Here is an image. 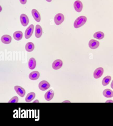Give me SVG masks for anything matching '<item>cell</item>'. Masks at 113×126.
<instances>
[{
    "label": "cell",
    "instance_id": "9a60e30c",
    "mask_svg": "<svg viewBox=\"0 0 113 126\" xmlns=\"http://www.w3.org/2000/svg\"><path fill=\"white\" fill-rule=\"evenodd\" d=\"M40 76V74L39 72L37 71H34L30 74L29 77V79L31 80H36L39 79Z\"/></svg>",
    "mask_w": 113,
    "mask_h": 126
},
{
    "label": "cell",
    "instance_id": "484cf974",
    "mask_svg": "<svg viewBox=\"0 0 113 126\" xmlns=\"http://www.w3.org/2000/svg\"><path fill=\"white\" fill-rule=\"evenodd\" d=\"M111 88L113 89V80L112 81V83H111Z\"/></svg>",
    "mask_w": 113,
    "mask_h": 126
},
{
    "label": "cell",
    "instance_id": "e0dca14e",
    "mask_svg": "<svg viewBox=\"0 0 113 126\" xmlns=\"http://www.w3.org/2000/svg\"><path fill=\"white\" fill-rule=\"evenodd\" d=\"M103 93L104 96L106 98H112L113 97V91L109 89H106L104 90Z\"/></svg>",
    "mask_w": 113,
    "mask_h": 126
},
{
    "label": "cell",
    "instance_id": "7c38bea8",
    "mask_svg": "<svg viewBox=\"0 0 113 126\" xmlns=\"http://www.w3.org/2000/svg\"><path fill=\"white\" fill-rule=\"evenodd\" d=\"M54 95V91L52 90H50L44 95V98L47 101H50L53 98Z\"/></svg>",
    "mask_w": 113,
    "mask_h": 126
},
{
    "label": "cell",
    "instance_id": "9c48e42d",
    "mask_svg": "<svg viewBox=\"0 0 113 126\" xmlns=\"http://www.w3.org/2000/svg\"><path fill=\"white\" fill-rule=\"evenodd\" d=\"M63 65V62L60 59H57L54 61L52 63V67L53 69L57 70L61 68Z\"/></svg>",
    "mask_w": 113,
    "mask_h": 126
},
{
    "label": "cell",
    "instance_id": "ffe728a7",
    "mask_svg": "<svg viewBox=\"0 0 113 126\" xmlns=\"http://www.w3.org/2000/svg\"><path fill=\"white\" fill-rule=\"evenodd\" d=\"M35 48V45L33 43L30 42L27 43L25 46L26 51L28 52H31Z\"/></svg>",
    "mask_w": 113,
    "mask_h": 126
},
{
    "label": "cell",
    "instance_id": "2e32d148",
    "mask_svg": "<svg viewBox=\"0 0 113 126\" xmlns=\"http://www.w3.org/2000/svg\"><path fill=\"white\" fill-rule=\"evenodd\" d=\"M36 61L35 58H31L28 62L29 68L31 70H33L36 68Z\"/></svg>",
    "mask_w": 113,
    "mask_h": 126
},
{
    "label": "cell",
    "instance_id": "3957f363",
    "mask_svg": "<svg viewBox=\"0 0 113 126\" xmlns=\"http://www.w3.org/2000/svg\"><path fill=\"white\" fill-rule=\"evenodd\" d=\"M34 30V25H31L26 29L25 32V37L26 39H29L31 37L33 34Z\"/></svg>",
    "mask_w": 113,
    "mask_h": 126
},
{
    "label": "cell",
    "instance_id": "ac0fdd59",
    "mask_svg": "<svg viewBox=\"0 0 113 126\" xmlns=\"http://www.w3.org/2000/svg\"><path fill=\"white\" fill-rule=\"evenodd\" d=\"M13 37L15 40L16 41H20L22 39L23 37V33L21 31H17L14 33Z\"/></svg>",
    "mask_w": 113,
    "mask_h": 126
},
{
    "label": "cell",
    "instance_id": "8fae6325",
    "mask_svg": "<svg viewBox=\"0 0 113 126\" xmlns=\"http://www.w3.org/2000/svg\"><path fill=\"white\" fill-rule=\"evenodd\" d=\"M11 40V37L10 35H7V34L3 35L1 38L2 42L5 44H8L10 43Z\"/></svg>",
    "mask_w": 113,
    "mask_h": 126
},
{
    "label": "cell",
    "instance_id": "83f0119b",
    "mask_svg": "<svg viewBox=\"0 0 113 126\" xmlns=\"http://www.w3.org/2000/svg\"><path fill=\"white\" fill-rule=\"evenodd\" d=\"M63 102H71L70 101H64Z\"/></svg>",
    "mask_w": 113,
    "mask_h": 126
},
{
    "label": "cell",
    "instance_id": "277c9868",
    "mask_svg": "<svg viewBox=\"0 0 113 126\" xmlns=\"http://www.w3.org/2000/svg\"><path fill=\"white\" fill-rule=\"evenodd\" d=\"M50 87V84L47 81L43 80L40 82L39 84V87L41 91L47 90Z\"/></svg>",
    "mask_w": 113,
    "mask_h": 126
},
{
    "label": "cell",
    "instance_id": "8992f818",
    "mask_svg": "<svg viewBox=\"0 0 113 126\" xmlns=\"http://www.w3.org/2000/svg\"><path fill=\"white\" fill-rule=\"evenodd\" d=\"M14 90L17 94L21 97H23L25 95V90L21 86H16L14 87Z\"/></svg>",
    "mask_w": 113,
    "mask_h": 126
},
{
    "label": "cell",
    "instance_id": "d4e9b609",
    "mask_svg": "<svg viewBox=\"0 0 113 126\" xmlns=\"http://www.w3.org/2000/svg\"><path fill=\"white\" fill-rule=\"evenodd\" d=\"M106 103H113V101L111 100H107L106 102Z\"/></svg>",
    "mask_w": 113,
    "mask_h": 126
},
{
    "label": "cell",
    "instance_id": "f1b7e54d",
    "mask_svg": "<svg viewBox=\"0 0 113 126\" xmlns=\"http://www.w3.org/2000/svg\"><path fill=\"white\" fill-rule=\"evenodd\" d=\"M48 2H51V1L52 0H46Z\"/></svg>",
    "mask_w": 113,
    "mask_h": 126
},
{
    "label": "cell",
    "instance_id": "5b68a950",
    "mask_svg": "<svg viewBox=\"0 0 113 126\" xmlns=\"http://www.w3.org/2000/svg\"><path fill=\"white\" fill-rule=\"evenodd\" d=\"M103 72V69L102 67H99L93 72V77L96 79H99L102 76Z\"/></svg>",
    "mask_w": 113,
    "mask_h": 126
},
{
    "label": "cell",
    "instance_id": "ba28073f",
    "mask_svg": "<svg viewBox=\"0 0 113 126\" xmlns=\"http://www.w3.org/2000/svg\"><path fill=\"white\" fill-rule=\"evenodd\" d=\"M20 22L22 25L24 27H26L28 25L29 19L28 17L25 14H22L20 16Z\"/></svg>",
    "mask_w": 113,
    "mask_h": 126
},
{
    "label": "cell",
    "instance_id": "cb8c5ba5",
    "mask_svg": "<svg viewBox=\"0 0 113 126\" xmlns=\"http://www.w3.org/2000/svg\"><path fill=\"white\" fill-rule=\"evenodd\" d=\"M20 3L22 4H25L26 3L27 0H19Z\"/></svg>",
    "mask_w": 113,
    "mask_h": 126
},
{
    "label": "cell",
    "instance_id": "5bb4252c",
    "mask_svg": "<svg viewBox=\"0 0 113 126\" xmlns=\"http://www.w3.org/2000/svg\"><path fill=\"white\" fill-rule=\"evenodd\" d=\"M42 33V30L41 26L39 25H36L35 29V37L37 38H39L41 37Z\"/></svg>",
    "mask_w": 113,
    "mask_h": 126
},
{
    "label": "cell",
    "instance_id": "6da1fadb",
    "mask_svg": "<svg viewBox=\"0 0 113 126\" xmlns=\"http://www.w3.org/2000/svg\"><path fill=\"white\" fill-rule=\"evenodd\" d=\"M87 21L86 17L81 16L76 18L74 23V27L76 29L78 28L82 27L86 23Z\"/></svg>",
    "mask_w": 113,
    "mask_h": 126
},
{
    "label": "cell",
    "instance_id": "7a4b0ae2",
    "mask_svg": "<svg viewBox=\"0 0 113 126\" xmlns=\"http://www.w3.org/2000/svg\"><path fill=\"white\" fill-rule=\"evenodd\" d=\"M64 20L63 15L61 13H58L54 17V21L56 25H60L62 24Z\"/></svg>",
    "mask_w": 113,
    "mask_h": 126
},
{
    "label": "cell",
    "instance_id": "7402d4cb",
    "mask_svg": "<svg viewBox=\"0 0 113 126\" xmlns=\"http://www.w3.org/2000/svg\"><path fill=\"white\" fill-rule=\"evenodd\" d=\"M111 77L110 76H107L104 78L102 81V84L103 86H106L111 81Z\"/></svg>",
    "mask_w": 113,
    "mask_h": 126
},
{
    "label": "cell",
    "instance_id": "44dd1931",
    "mask_svg": "<svg viewBox=\"0 0 113 126\" xmlns=\"http://www.w3.org/2000/svg\"><path fill=\"white\" fill-rule=\"evenodd\" d=\"M93 37L94 38H96L98 40H102L104 38V34L103 32H95L93 34Z\"/></svg>",
    "mask_w": 113,
    "mask_h": 126
},
{
    "label": "cell",
    "instance_id": "4fadbf2b",
    "mask_svg": "<svg viewBox=\"0 0 113 126\" xmlns=\"http://www.w3.org/2000/svg\"><path fill=\"white\" fill-rule=\"evenodd\" d=\"M31 14L34 19L37 22H39L41 21V16L39 13L36 9H33L31 11Z\"/></svg>",
    "mask_w": 113,
    "mask_h": 126
},
{
    "label": "cell",
    "instance_id": "52a82bcc",
    "mask_svg": "<svg viewBox=\"0 0 113 126\" xmlns=\"http://www.w3.org/2000/svg\"><path fill=\"white\" fill-rule=\"evenodd\" d=\"M74 7L77 12L80 13L82 11L83 8V4L82 2L80 0L76 1L74 2Z\"/></svg>",
    "mask_w": 113,
    "mask_h": 126
},
{
    "label": "cell",
    "instance_id": "d6986e66",
    "mask_svg": "<svg viewBox=\"0 0 113 126\" xmlns=\"http://www.w3.org/2000/svg\"><path fill=\"white\" fill-rule=\"evenodd\" d=\"M36 96V94L34 92H32L29 93L25 98V101L26 102H29L32 101Z\"/></svg>",
    "mask_w": 113,
    "mask_h": 126
},
{
    "label": "cell",
    "instance_id": "4316f807",
    "mask_svg": "<svg viewBox=\"0 0 113 126\" xmlns=\"http://www.w3.org/2000/svg\"><path fill=\"white\" fill-rule=\"evenodd\" d=\"M33 103H39V101L38 100H36L34 101H33Z\"/></svg>",
    "mask_w": 113,
    "mask_h": 126
},
{
    "label": "cell",
    "instance_id": "603a6c76",
    "mask_svg": "<svg viewBox=\"0 0 113 126\" xmlns=\"http://www.w3.org/2000/svg\"><path fill=\"white\" fill-rule=\"evenodd\" d=\"M19 100L18 97L17 96H15L13 97L9 101L8 103H17Z\"/></svg>",
    "mask_w": 113,
    "mask_h": 126
},
{
    "label": "cell",
    "instance_id": "30bf717a",
    "mask_svg": "<svg viewBox=\"0 0 113 126\" xmlns=\"http://www.w3.org/2000/svg\"><path fill=\"white\" fill-rule=\"evenodd\" d=\"M89 46L92 49H96L99 47L100 45V43L98 41L92 39L89 42Z\"/></svg>",
    "mask_w": 113,
    "mask_h": 126
}]
</instances>
